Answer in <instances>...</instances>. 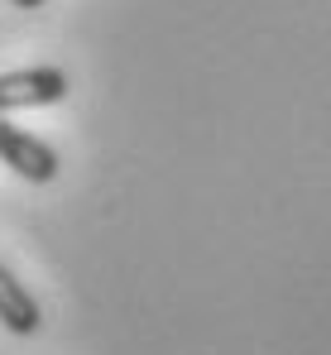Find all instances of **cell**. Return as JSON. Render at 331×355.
<instances>
[{
  "mask_svg": "<svg viewBox=\"0 0 331 355\" xmlns=\"http://www.w3.org/2000/svg\"><path fill=\"white\" fill-rule=\"evenodd\" d=\"M0 164H10L24 182H53L58 178L53 144H44L39 135L19 130V125H10L5 116H0Z\"/></svg>",
  "mask_w": 331,
  "mask_h": 355,
  "instance_id": "7a4b0ae2",
  "label": "cell"
},
{
  "mask_svg": "<svg viewBox=\"0 0 331 355\" xmlns=\"http://www.w3.org/2000/svg\"><path fill=\"white\" fill-rule=\"evenodd\" d=\"M62 96H67V72L62 67H15V72H0V116L58 106Z\"/></svg>",
  "mask_w": 331,
  "mask_h": 355,
  "instance_id": "6da1fadb",
  "label": "cell"
},
{
  "mask_svg": "<svg viewBox=\"0 0 331 355\" xmlns=\"http://www.w3.org/2000/svg\"><path fill=\"white\" fill-rule=\"evenodd\" d=\"M0 327L15 331V336H34V331L44 327V312H39L34 293H29L5 264H0Z\"/></svg>",
  "mask_w": 331,
  "mask_h": 355,
  "instance_id": "3957f363",
  "label": "cell"
},
{
  "mask_svg": "<svg viewBox=\"0 0 331 355\" xmlns=\"http://www.w3.org/2000/svg\"><path fill=\"white\" fill-rule=\"evenodd\" d=\"M15 5H19V10H44L49 0H15Z\"/></svg>",
  "mask_w": 331,
  "mask_h": 355,
  "instance_id": "277c9868",
  "label": "cell"
}]
</instances>
